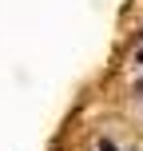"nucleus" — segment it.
Instances as JSON below:
<instances>
[{
    "instance_id": "nucleus-1",
    "label": "nucleus",
    "mask_w": 143,
    "mask_h": 151,
    "mask_svg": "<svg viewBox=\"0 0 143 151\" xmlns=\"http://www.w3.org/2000/svg\"><path fill=\"white\" fill-rule=\"evenodd\" d=\"M99 151H119V147H115L111 139H99Z\"/></svg>"
},
{
    "instance_id": "nucleus-2",
    "label": "nucleus",
    "mask_w": 143,
    "mask_h": 151,
    "mask_svg": "<svg viewBox=\"0 0 143 151\" xmlns=\"http://www.w3.org/2000/svg\"><path fill=\"white\" fill-rule=\"evenodd\" d=\"M135 64H143V48H139V52H135Z\"/></svg>"
},
{
    "instance_id": "nucleus-3",
    "label": "nucleus",
    "mask_w": 143,
    "mask_h": 151,
    "mask_svg": "<svg viewBox=\"0 0 143 151\" xmlns=\"http://www.w3.org/2000/svg\"><path fill=\"white\" fill-rule=\"evenodd\" d=\"M135 91H139V96H143V80H139V83H135Z\"/></svg>"
},
{
    "instance_id": "nucleus-4",
    "label": "nucleus",
    "mask_w": 143,
    "mask_h": 151,
    "mask_svg": "<svg viewBox=\"0 0 143 151\" xmlns=\"http://www.w3.org/2000/svg\"><path fill=\"white\" fill-rule=\"evenodd\" d=\"M139 36H143V32H139Z\"/></svg>"
}]
</instances>
